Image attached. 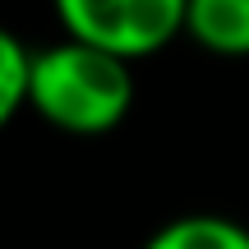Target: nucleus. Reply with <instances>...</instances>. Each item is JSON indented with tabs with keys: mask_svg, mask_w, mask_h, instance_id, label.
<instances>
[{
	"mask_svg": "<svg viewBox=\"0 0 249 249\" xmlns=\"http://www.w3.org/2000/svg\"><path fill=\"white\" fill-rule=\"evenodd\" d=\"M134 60L92 42H65L33 51L28 60V107L65 134H111L134 107Z\"/></svg>",
	"mask_w": 249,
	"mask_h": 249,
	"instance_id": "f257e3e1",
	"label": "nucleus"
},
{
	"mask_svg": "<svg viewBox=\"0 0 249 249\" xmlns=\"http://www.w3.org/2000/svg\"><path fill=\"white\" fill-rule=\"evenodd\" d=\"M65 37L92 42L124 60L157 55L185 33L189 0H51Z\"/></svg>",
	"mask_w": 249,
	"mask_h": 249,
	"instance_id": "f03ea898",
	"label": "nucleus"
},
{
	"mask_svg": "<svg viewBox=\"0 0 249 249\" xmlns=\"http://www.w3.org/2000/svg\"><path fill=\"white\" fill-rule=\"evenodd\" d=\"M185 33L213 55H249V0H189Z\"/></svg>",
	"mask_w": 249,
	"mask_h": 249,
	"instance_id": "7ed1b4c3",
	"label": "nucleus"
},
{
	"mask_svg": "<svg viewBox=\"0 0 249 249\" xmlns=\"http://www.w3.org/2000/svg\"><path fill=\"white\" fill-rule=\"evenodd\" d=\"M143 249H249V231L231 217L194 213V217L166 222Z\"/></svg>",
	"mask_w": 249,
	"mask_h": 249,
	"instance_id": "20e7f679",
	"label": "nucleus"
},
{
	"mask_svg": "<svg viewBox=\"0 0 249 249\" xmlns=\"http://www.w3.org/2000/svg\"><path fill=\"white\" fill-rule=\"evenodd\" d=\"M28 51L9 28H0V129L28 107Z\"/></svg>",
	"mask_w": 249,
	"mask_h": 249,
	"instance_id": "39448f33",
	"label": "nucleus"
}]
</instances>
